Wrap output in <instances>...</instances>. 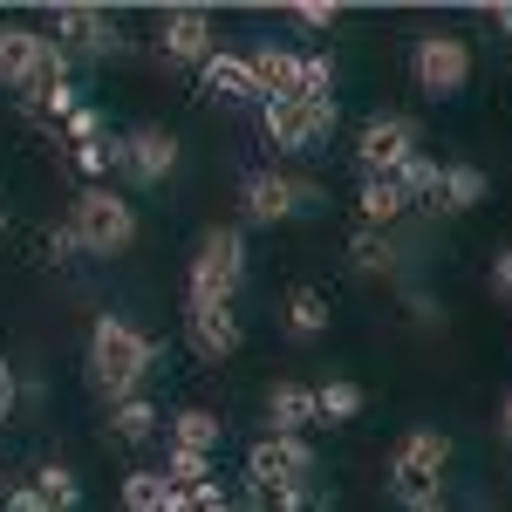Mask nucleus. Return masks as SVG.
Returning a JSON list of instances; mask_svg holds the SVG:
<instances>
[{
  "mask_svg": "<svg viewBox=\"0 0 512 512\" xmlns=\"http://www.w3.org/2000/svg\"><path fill=\"white\" fill-rule=\"evenodd\" d=\"M151 369H158V342L144 328H130L123 315H96V328H89V376H96V390L110 403H123V396L144 390Z\"/></svg>",
  "mask_w": 512,
  "mask_h": 512,
  "instance_id": "obj_1",
  "label": "nucleus"
},
{
  "mask_svg": "<svg viewBox=\"0 0 512 512\" xmlns=\"http://www.w3.org/2000/svg\"><path fill=\"white\" fill-rule=\"evenodd\" d=\"M69 233L89 260H117L137 246V205L110 185H82V198L69 205Z\"/></svg>",
  "mask_w": 512,
  "mask_h": 512,
  "instance_id": "obj_2",
  "label": "nucleus"
},
{
  "mask_svg": "<svg viewBox=\"0 0 512 512\" xmlns=\"http://www.w3.org/2000/svg\"><path fill=\"white\" fill-rule=\"evenodd\" d=\"M239 280H246V233H239V226H212V233L198 239L185 308H233Z\"/></svg>",
  "mask_w": 512,
  "mask_h": 512,
  "instance_id": "obj_3",
  "label": "nucleus"
},
{
  "mask_svg": "<svg viewBox=\"0 0 512 512\" xmlns=\"http://www.w3.org/2000/svg\"><path fill=\"white\" fill-rule=\"evenodd\" d=\"M239 205H246V219L253 226H287V219H301V212H321L328 192L308 185V178H294V171H246V185H239Z\"/></svg>",
  "mask_w": 512,
  "mask_h": 512,
  "instance_id": "obj_4",
  "label": "nucleus"
},
{
  "mask_svg": "<svg viewBox=\"0 0 512 512\" xmlns=\"http://www.w3.org/2000/svg\"><path fill=\"white\" fill-rule=\"evenodd\" d=\"M444 472H451V437L444 431H410L390 458V492L403 506H424V499H437Z\"/></svg>",
  "mask_w": 512,
  "mask_h": 512,
  "instance_id": "obj_5",
  "label": "nucleus"
},
{
  "mask_svg": "<svg viewBox=\"0 0 512 512\" xmlns=\"http://www.w3.org/2000/svg\"><path fill=\"white\" fill-rule=\"evenodd\" d=\"M410 76H417V89L424 96H465V82H472V41L465 35H444V28H431V35H417V48H410Z\"/></svg>",
  "mask_w": 512,
  "mask_h": 512,
  "instance_id": "obj_6",
  "label": "nucleus"
},
{
  "mask_svg": "<svg viewBox=\"0 0 512 512\" xmlns=\"http://www.w3.org/2000/svg\"><path fill=\"white\" fill-rule=\"evenodd\" d=\"M335 123H342L335 103H301V96H287V103H267V110H260V130H267L274 151H315V144L335 137Z\"/></svg>",
  "mask_w": 512,
  "mask_h": 512,
  "instance_id": "obj_7",
  "label": "nucleus"
},
{
  "mask_svg": "<svg viewBox=\"0 0 512 512\" xmlns=\"http://www.w3.org/2000/svg\"><path fill=\"white\" fill-rule=\"evenodd\" d=\"M246 485H280V492H308L315 485V444L308 437H260L246 451Z\"/></svg>",
  "mask_w": 512,
  "mask_h": 512,
  "instance_id": "obj_8",
  "label": "nucleus"
},
{
  "mask_svg": "<svg viewBox=\"0 0 512 512\" xmlns=\"http://www.w3.org/2000/svg\"><path fill=\"white\" fill-rule=\"evenodd\" d=\"M158 41H164V62H192V69H205L219 55V28H212L205 7H164Z\"/></svg>",
  "mask_w": 512,
  "mask_h": 512,
  "instance_id": "obj_9",
  "label": "nucleus"
},
{
  "mask_svg": "<svg viewBox=\"0 0 512 512\" xmlns=\"http://www.w3.org/2000/svg\"><path fill=\"white\" fill-rule=\"evenodd\" d=\"M117 144H123V178L130 185H164L178 171V137L164 123H137V130H123Z\"/></svg>",
  "mask_w": 512,
  "mask_h": 512,
  "instance_id": "obj_10",
  "label": "nucleus"
},
{
  "mask_svg": "<svg viewBox=\"0 0 512 512\" xmlns=\"http://www.w3.org/2000/svg\"><path fill=\"white\" fill-rule=\"evenodd\" d=\"M355 158H362V178H383L403 158H417V123L410 117H369L355 130Z\"/></svg>",
  "mask_w": 512,
  "mask_h": 512,
  "instance_id": "obj_11",
  "label": "nucleus"
},
{
  "mask_svg": "<svg viewBox=\"0 0 512 512\" xmlns=\"http://www.w3.org/2000/svg\"><path fill=\"white\" fill-rule=\"evenodd\" d=\"M48 35L62 41L69 55H110V48H117V21H110L103 7H89V0H62V7L48 14Z\"/></svg>",
  "mask_w": 512,
  "mask_h": 512,
  "instance_id": "obj_12",
  "label": "nucleus"
},
{
  "mask_svg": "<svg viewBox=\"0 0 512 512\" xmlns=\"http://www.w3.org/2000/svg\"><path fill=\"white\" fill-rule=\"evenodd\" d=\"M185 335H192V349L205 355V362H226V355H239V342H246V328H239L233 308H185Z\"/></svg>",
  "mask_w": 512,
  "mask_h": 512,
  "instance_id": "obj_13",
  "label": "nucleus"
},
{
  "mask_svg": "<svg viewBox=\"0 0 512 512\" xmlns=\"http://www.w3.org/2000/svg\"><path fill=\"white\" fill-rule=\"evenodd\" d=\"M267 424H274V437H308V424H321L315 410V383H274L267 390Z\"/></svg>",
  "mask_w": 512,
  "mask_h": 512,
  "instance_id": "obj_14",
  "label": "nucleus"
},
{
  "mask_svg": "<svg viewBox=\"0 0 512 512\" xmlns=\"http://www.w3.org/2000/svg\"><path fill=\"white\" fill-rule=\"evenodd\" d=\"M246 69H253V96H260V103H287V96H294V69H301V55H294V48H274V41H260V48L246 55Z\"/></svg>",
  "mask_w": 512,
  "mask_h": 512,
  "instance_id": "obj_15",
  "label": "nucleus"
},
{
  "mask_svg": "<svg viewBox=\"0 0 512 512\" xmlns=\"http://www.w3.org/2000/svg\"><path fill=\"white\" fill-rule=\"evenodd\" d=\"M198 89H205L212 103H260V96H253V69H246V55H226V48L198 69Z\"/></svg>",
  "mask_w": 512,
  "mask_h": 512,
  "instance_id": "obj_16",
  "label": "nucleus"
},
{
  "mask_svg": "<svg viewBox=\"0 0 512 512\" xmlns=\"http://www.w3.org/2000/svg\"><path fill=\"white\" fill-rule=\"evenodd\" d=\"M355 212H362V226L390 233L396 219L410 212V198H403V185H396L390 171H383V178H362V192H355Z\"/></svg>",
  "mask_w": 512,
  "mask_h": 512,
  "instance_id": "obj_17",
  "label": "nucleus"
},
{
  "mask_svg": "<svg viewBox=\"0 0 512 512\" xmlns=\"http://www.w3.org/2000/svg\"><path fill=\"white\" fill-rule=\"evenodd\" d=\"M35 55H41V35H35V28L0 21V82H7V89H21V82L35 76Z\"/></svg>",
  "mask_w": 512,
  "mask_h": 512,
  "instance_id": "obj_18",
  "label": "nucleus"
},
{
  "mask_svg": "<svg viewBox=\"0 0 512 512\" xmlns=\"http://www.w3.org/2000/svg\"><path fill=\"white\" fill-rule=\"evenodd\" d=\"M485 192H492V185H485L478 164H444L431 205H437V212H472V205H485Z\"/></svg>",
  "mask_w": 512,
  "mask_h": 512,
  "instance_id": "obj_19",
  "label": "nucleus"
},
{
  "mask_svg": "<svg viewBox=\"0 0 512 512\" xmlns=\"http://www.w3.org/2000/svg\"><path fill=\"white\" fill-rule=\"evenodd\" d=\"M110 437H117V444H151V437H158V403L144 390L110 403Z\"/></svg>",
  "mask_w": 512,
  "mask_h": 512,
  "instance_id": "obj_20",
  "label": "nucleus"
},
{
  "mask_svg": "<svg viewBox=\"0 0 512 512\" xmlns=\"http://www.w3.org/2000/svg\"><path fill=\"white\" fill-rule=\"evenodd\" d=\"M219 437H226V424H219L212 410H198V403L171 417V451H205V458H212V451H219Z\"/></svg>",
  "mask_w": 512,
  "mask_h": 512,
  "instance_id": "obj_21",
  "label": "nucleus"
},
{
  "mask_svg": "<svg viewBox=\"0 0 512 512\" xmlns=\"http://www.w3.org/2000/svg\"><path fill=\"white\" fill-rule=\"evenodd\" d=\"M287 335H294V342L328 335V294H321V287H294V294H287Z\"/></svg>",
  "mask_w": 512,
  "mask_h": 512,
  "instance_id": "obj_22",
  "label": "nucleus"
},
{
  "mask_svg": "<svg viewBox=\"0 0 512 512\" xmlns=\"http://www.w3.org/2000/svg\"><path fill=\"white\" fill-rule=\"evenodd\" d=\"M315 410H321V424H355L362 417V383H349V376L315 383Z\"/></svg>",
  "mask_w": 512,
  "mask_h": 512,
  "instance_id": "obj_23",
  "label": "nucleus"
},
{
  "mask_svg": "<svg viewBox=\"0 0 512 512\" xmlns=\"http://www.w3.org/2000/svg\"><path fill=\"white\" fill-rule=\"evenodd\" d=\"M171 506H178V492H171L164 472H130L123 478V512H171Z\"/></svg>",
  "mask_w": 512,
  "mask_h": 512,
  "instance_id": "obj_24",
  "label": "nucleus"
},
{
  "mask_svg": "<svg viewBox=\"0 0 512 512\" xmlns=\"http://www.w3.org/2000/svg\"><path fill=\"white\" fill-rule=\"evenodd\" d=\"M294 96L301 103H335V55H301V69H294Z\"/></svg>",
  "mask_w": 512,
  "mask_h": 512,
  "instance_id": "obj_25",
  "label": "nucleus"
},
{
  "mask_svg": "<svg viewBox=\"0 0 512 512\" xmlns=\"http://www.w3.org/2000/svg\"><path fill=\"white\" fill-rule=\"evenodd\" d=\"M390 178L403 185V198H410V205H431V198H437V178H444V164L417 151V158H403V164H396Z\"/></svg>",
  "mask_w": 512,
  "mask_h": 512,
  "instance_id": "obj_26",
  "label": "nucleus"
},
{
  "mask_svg": "<svg viewBox=\"0 0 512 512\" xmlns=\"http://www.w3.org/2000/svg\"><path fill=\"white\" fill-rule=\"evenodd\" d=\"M349 260L362 267V274H390V267H396L390 233H376V226H355V233H349Z\"/></svg>",
  "mask_w": 512,
  "mask_h": 512,
  "instance_id": "obj_27",
  "label": "nucleus"
},
{
  "mask_svg": "<svg viewBox=\"0 0 512 512\" xmlns=\"http://www.w3.org/2000/svg\"><path fill=\"white\" fill-rule=\"evenodd\" d=\"M28 485H35V492H41L55 512H76V506H82V485H76V472H69V465H41Z\"/></svg>",
  "mask_w": 512,
  "mask_h": 512,
  "instance_id": "obj_28",
  "label": "nucleus"
},
{
  "mask_svg": "<svg viewBox=\"0 0 512 512\" xmlns=\"http://www.w3.org/2000/svg\"><path fill=\"white\" fill-rule=\"evenodd\" d=\"M239 512H315V485H308V492H280V485H246Z\"/></svg>",
  "mask_w": 512,
  "mask_h": 512,
  "instance_id": "obj_29",
  "label": "nucleus"
},
{
  "mask_svg": "<svg viewBox=\"0 0 512 512\" xmlns=\"http://www.w3.org/2000/svg\"><path fill=\"white\" fill-rule=\"evenodd\" d=\"M69 164H76L89 185H103L110 171H123V144H117V137H103V144H76V151H69Z\"/></svg>",
  "mask_w": 512,
  "mask_h": 512,
  "instance_id": "obj_30",
  "label": "nucleus"
},
{
  "mask_svg": "<svg viewBox=\"0 0 512 512\" xmlns=\"http://www.w3.org/2000/svg\"><path fill=\"white\" fill-rule=\"evenodd\" d=\"M164 478H171V492H198V485H212V458L205 451H171Z\"/></svg>",
  "mask_w": 512,
  "mask_h": 512,
  "instance_id": "obj_31",
  "label": "nucleus"
},
{
  "mask_svg": "<svg viewBox=\"0 0 512 512\" xmlns=\"http://www.w3.org/2000/svg\"><path fill=\"white\" fill-rule=\"evenodd\" d=\"M287 14H294V21H301V28H315V35H328V28H335V21H342V7H335V0H294V7H287Z\"/></svg>",
  "mask_w": 512,
  "mask_h": 512,
  "instance_id": "obj_32",
  "label": "nucleus"
},
{
  "mask_svg": "<svg viewBox=\"0 0 512 512\" xmlns=\"http://www.w3.org/2000/svg\"><path fill=\"white\" fill-rule=\"evenodd\" d=\"M110 130H103V110L96 103H76V117H69V144H103Z\"/></svg>",
  "mask_w": 512,
  "mask_h": 512,
  "instance_id": "obj_33",
  "label": "nucleus"
},
{
  "mask_svg": "<svg viewBox=\"0 0 512 512\" xmlns=\"http://www.w3.org/2000/svg\"><path fill=\"white\" fill-rule=\"evenodd\" d=\"M171 512H239V506L219 492V485H198V492H178V506H171Z\"/></svg>",
  "mask_w": 512,
  "mask_h": 512,
  "instance_id": "obj_34",
  "label": "nucleus"
},
{
  "mask_svg": "<svg viewBox=\"0 0 512 512\" xmlns=\"http://www.w3.org/2000/svg\"><path fill=\"white\" fill-rule=\"evenodd\" d=\"M0 512H55V506L41 499L35 485H21V492H7V499H0Z\"/></svg>",
  "mask_w": 512,
  "mask_h": 512,
  "instance_id": "obj_35",
  "label": "nucleus"
},
{
  "mask_svg": "<svg viewBox=\"0 0 512 512\" xmlns=\"http://www.w3.org/2000/svg\"><path fill=\"white\" fill-rule=\"evenodd\" d=\"M14 403H21V383H14V369H7V362H0V424H7V417H14Z\"/></svg>",
  "mask_w": 512,
  "mask_h": 512,
  "instance_id": "obj_36",
  "label": "nucleus"
},
{
  "mask_svg": "<svg viewBox=\"0 0 512 512\" xmlns=\"http://www.w3.org/2000/svg\"><path fill=\"white\" fill-rule=\"evenodd\" d=\"M492 294H499V301H512V246L492 260Z\"/></svg>",
  "mask_w": 512,
  "mask_h": 512,
  "instance_id": "obj_37",
  "label": "nucleus"
},
{
  "mask_svg": "<svg viewBox=\"0 0 512 512\" xmlns=\"http://www.w3.org/2000/svg\"><path fill=\"white\" fill-rule=\"evenodd\" d=\"M69 253H82L76 233H69V226H48V260H69Z\"/></svg>",
  "mask_w": 512,
  "mask_h": 512,
  "instance_id": "obj_38",
  "label": "nucleus"
},
{
  "mask_svg": "<svg viewBox=\"0 0 512 512\" xmlns=\"http://www.w3.org/2000/svg\"><path fill=\"white\" fill-rule=\"evenodd\" d=\"M492 28H499V35H512V0H499V7H492Z\"/></svg>",
  "mask_w": 512,
  "mask_h": 512,
  "instance_id": "obj_39",
  "label": "nucleus"
},
{
  "mask_svg": "<svg viewBox=\"0 0 512 512\" xmlns=\"http://www.w3.org/2000/svg\"><path fill=\"white\" fill-rule=\"evenodd\" d=\"M499 437L512 444V390H506V403H499Z\"/></svg>",
  "mask_w": 512,
  "mask_h": 512,
  "instance_id": "obj_40",
  "label": "nucleus"
},
{
  "mask_svg": "<svg viewBox=\"0 0 512 512\" xmlns=\"http://www.w3.org/2000/svg\"><path fill=\"white\" fill-rule=\"evenodd\" d=\"M403 512H451L444 499H424V506H403Z\"/></svg>",
  "mask_w": 512,
  "mask_h": 512,
  "instance_id": "obj_41",
  "label": "nucleus"
},
{
  "mask_svg": "<svg viewBox=\"0 0 512 512\" xmlns=\"http://www.w3.org/2000/svg\"><path fill=\"white\" fill-rule=\"evenodd\" d=\"M0 233H7V205H0Z\"/></svg>",
  "mask_w": 512,
  "mask_h": 512,
  "instance_id": "obj_42",
  "label": "nucleus"
},
{
  "mask_svg": "<svg viewBox=\"0 0 512 512\" xmlns=\"http://www.w3.org/2000/svg\"><path fill=\"white\" fill-rule=\"evenodd\" d=\"M0 492H7V472H0Z\"/></svg>",
  "mask_w": 512,
  "mask_h": 512,
  "instance_id": "obj_43",
  "label": "nucleus"
}]
</instances>
